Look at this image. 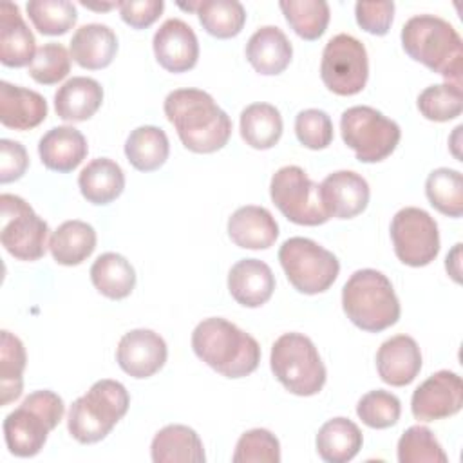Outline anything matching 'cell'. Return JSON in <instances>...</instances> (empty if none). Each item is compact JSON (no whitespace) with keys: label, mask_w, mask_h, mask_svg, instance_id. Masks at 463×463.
I'll return each instance as SVG.
<instances>
[{"label":"cell","mask_w":463,"mask_h":463,"mask_svg":"<svg viewBox=\"0 0 463 463\" xmlns=\"http://www.w3.org/2000/svg\"><path fill=\"white\" fill-rule=\"evenodd\" d=\"M163 109L181 143L190 152H217L232 136L230 116L204 90L175 89L165 98Z\"/></svg>","instance_id":"obj_1"},{"label":"cell","mask_w":463,"mask_h":463,"mask_svg":"<svg viewBox=\"0 0 463 463\" xmlns=\"http://www.w3.org/2000/svg\"><path fill=\"white\" fill-rule=\"evenodd\" d=\"M192 349L199 360L226 378L248 376L260 362L259 342L221 317L204 318L195 326Z\"/></svg>","instance_id":"obj_2"},{"label":"cell","mask_w":463,"mask_h":463,"mask_svg":"<svg viewBox=\"0 0 463 463\" xmlns=\"http://www.w3.org/2000/svg\"><path fill=\"white\" fill-rule=\"evenodd\" d=\"M400 38L409 58L443 76L447 83L461 87L463 42L447 20L434 14L412 16L405 22Z\"/></svg>","instance_id":"obj_3"},{"label":"cell","mask_w":463,"mask_h":463,"mask_svg":"<svg viewBox=\"0 0 463 463\" xmlns=\"http://www.w3.org/2000/svg\"><path fill=\"white\" fill-rule=\"evenodd\" d=\"M342 307L347 318L367 333H380L400 318V300L391 280L378 269L354 271L342 288Z\"/></svg>","instance_id":"obj_4"},{"label":"cell","mask_w":463,"mask_h":463,"mask_svg":"<svg viewBox=\"0 0 463 463\" xmlns=\"http://www.w3.org/2000/svg\"><path fill=\"white\" fill-rule=\"evenodd\" d=\"M128 405L130 396L123 383L109 378L98 380L83 396L72 402L67 429L83 445L98 443L127 414Z\"/></svg>","instance_id":"obj_5"},{"label":"cell","mask_w":463,"mask_h":463,"mask_svg":"<svg viewBox=\"0 0 463 463\" xmlns=\"http://www.w3.org/2000/svg\"><path fill=\"white\" fill-rule=\"evenodd\" d=\"M63 412V400L56 392L49 389L31 392L4 420L2 429L9 452L18 458L36 456L43 449L49 432L61 421Z\"/></svg>","instance_id":"obj_6"},{"label":"cell","mask_w":463,"mask_h":463,"mask_svg":"<svg viewBox=\"0 0 463 463\" xmlns=\"http://www.w3.org/2000/svg\"><path fill=\"white\" fill-rule=\"evenodd\" d=\"M269 365L275 378L297 396L318 394L326 383V365L313 344L302 333H284L271 345Z\"/></svg>","instance_id":"obj_7"},{"label":"cell","mask_w":463,"mask_h":463,"mask_svg":"<svg viewBox=\"0 0 463 463\" xmlns=\"http://www.w3.org/2000/svg\"><path fill=\"white\" fill-rule=\"evenodd\" d=\"M340 132L344 143L362 163L383 161L394 152L402 137L396 121L367 105H356L344 110L340 118Z\"/></svg>","instance_id":"obj_8"},{"label":"cell","mask_w":463,"mask_h":463,"mask_svg":"<svg viewBox=\"0 0 463 463\" xmlns=\"http://www.w3.org/2000/svg\"><path fill=\"white\" fill-rule=\"evenodd\" d=\"M280 266L289 284L304 295H318L333 286L338 277V259L306 237H291L279 250Z\"/></svg>","instance_id":"obj_9"},{"label":"cell","mask_w":463,"mask_h":463,"mask_svg":"<svg viewBox=\"0 0 463 463\" xmlns=\"http://www.w3.org/2000/svg\"><path fill=\"white\" fill-rule=\"evenodd\" d=\"M0 219V241L9 255L29 262L45 255L49 226L25 199L14 194H2Z\"/></svg>","instance_id":"obj_10"},{"label":"cell","mask_w":463,"mask_h":463,"mask_svg":"<svg viewBox=\"0 0 463 463\" xmlns=\"http://www.w3.org/2000/svg\"><path fill=\"white\" fill-rule=\"evenodd\" d=\"M318 188L320 184L313 183L300 166L288 165L273 174L269 195L288 221L300 226H318L329 221Z\"/></svg>","instance_id":"obj_11"},{"label":"cell","mask_w":463,"mask_h":463,"mask_svg":"<svg viewBox=\"0 0 463 463\" xmlns=\"http://www.w3.org/2000/svg\"><path fill=\"white\" fill-rule=\"evenodd\" d=\"M320 78L338 96H354L364 90L369 78V60L364 43L345 33L333 36L322 51Z\"/></svg>","instance_id":"obj_12"},{"label":"cell","mask_w":463,"mask_h":463,"mask_svg":"<svg viewBox=\"0 0 463 463\" xmlns=\"http://www.w3.org/2000/svg\"><path fill=\"white\" fill-rule=\"evenodd\" d=\"M391 239L396 257L412 268L430 264L439 253L436 221L421 208L405 206L391 221Z\"/></svg>","instance_id":"obj_13"},{"label":"cell","mask_w":463,"mask_h":463,"mask_svg":"<svg viewBox=\"0 0 463 463\" xmlns=\"http://www.w3.org/2000/svg\"><path fill=\"white\" fill-rule=\"evenodd\" d=\"M463 407V382L454 371L430 374L411 398V411L418 421H436L454 416Z\"/></svg>","instance_id":"obj_14"},{"label":"cell","mask_w":463,"mask_h":463,"mask_svg":"<svg viewBox=\"0 0 463 463\" xmlns=\"http://www.w3.org/2000/svg\"><path fill=\"white\" fill-rule=\"evenodd\" d=\"M168 349L156 331L132 329L125 333L116 349L119 367L132 378H150L166 362Z\"/></svg>","instance_id":"obj_15"},{"label":"cell","mask_w":463,"mask_h":463,"mask_svg":"<svg viewBox=\"0 0 463 463\" xmlns=\"http://www.w3.org/2000/svg\"><path fill=\"white\" fill-rule=\"evenodd\" d=\"M152 47L157 63L168 72H186L195 67L199 58L197 36L179 18H168L161 24L154 34Z\"/></svg>","instance_id":"obj_16"},{"label":"cell","mask_w":463,"mask_h":463,"mask_svg":"<svg viewBox=\"0 0 463 463\" xmlns=\"http://www.w3.org/2000/svg\"><path fill=\"white\" fill-rule=\"evenodd\" d=\"M320 201L326 213L335 219H353L369 204V184L353 170H338L320 183Z\"/></svg>","instance_id":"obj_17"},{"label":"cell","mask_w":463,"mask_h":463,"mask_svg":"<svg viewBox=\"0 0 463 463\" xmlns=\"http://www.w3.org/2000/svg\"><path fill=\"white\" fill-rule=\"evenodd\" d=\"M376 369L380 378L392 387L412 383L421 371L420 345L409 335L391 336L378 347Z\"/></svg>","instance_id":"obj_18"},{"label":"cell","mask_w":463,"mask_h":463,"mask_svg":"<svg viewBox=\"0 0 463 463\" xmlns=\"http://www.w3.org/2000/svg\"><path fill=\"white\" fill-rule=\"evenodd\" d=\"M228 291L244 307H260L275 291L271 268L259 259H242L228 273Z\"/></svg>","instance_id":"obj_19"},{"label":"cell","mask_w":463,"mask_h":463,"mask_svg":"<svg viewBox=\"0 0 463 463\" xmlns=\"http://www.w3.org/2000/svg\"><path fill=\"white\" fill-rule=\"evenodd\" d=\"M36 40L20 9L13 2L0 4V61L5 67L31 65L36 54Z\"/></svg>","instance_id":"obj_20"},{"label":"cell","mask_w":463,"mask_h":463,"mask_svg":"<svg viewBox=\"0 0 463 463\" xmlns=\"http://www.w3.org/2000/svg\"><path fill=\"white\" fill-rule=\"evenodd\" d=\"M47 118L45 98L31 89L0 81V123L14 130H31Z\"/></svg>","instance_id":"obj_21"},{"label":"cell","mask_w":463,"mask_h":463,"mask_svg":"<svg viewBox=\"0 0 463 463\" xmlns=\"http://www.w3.org/2000/svg\"><path fill=\"white\" fill-rule=\"evenodd\" d=\"M232 242L246 250H266L279 237V224L269 210L255 204L237 208L228 219Z\"/></svg>","instance_id":"obj_22"},{"label":"cell","mask_w":463,"mask_h":463,"mask_svg":"<svg viewBox=\"0 0 463 463\" xmlns=\"http://www.w3.org/2000/svg\"><path fill=\"white\" fill-rule=\"evenodd\" d=\"M89 146L85 136L69 125L47 130L40 143L38 154L45 168L54 172H72L87 157Z\"/></svg>","instance_id":"obj_23"},{"label":"cell","mask_w":463,"mask_h":463,"mask_svg":"<svg viewBox=\"0 0 463 463\" xmlns=\"http://www.w3.org/2000/svg\"><path fill=\"white\" fill-rule=\"evenodd\" d=\"M293 47L288 36L275 25L257 29L246 43V58L250 65L264 76H275L288 69Z\"/></svg>","instance_id":"obj_24"},{"label":"cell","mask_w":463,"mask_h":463,"mask_svg":"<svg viewBox=\"0 0 463 463\" xmlns=\"http://www.w3.org/2000/svg\"><path fill=\"white\" fill-rule=\"evenodd\" d=\"M103 103V87L94 78L74 76L67 80L54 94V110L58 118L71 123L90 119Z\"/></svg>","instance_id":"obj_25"},{"label":"cell","mask_w":463,"mask_h":463,"mask_svg":"<svg viewBox=\"0 0 463 463\" xmlns=\"http://www.w3.org/2000/svg\"><path fill=\"white\" fill-rule=\"evenodd\" d=\"M116 52L118 36L109 25L87 24L72 34L71 58L83 69H105L112 63Z\"/></svg>","instance_id":"obj_26"},{"label":"cell","mask_w":463,"mask_h":463,"mask_svg":"<svg viewBox=\"0 0 463 463\" xmlns=\"http://www.w3.org/2000/svg\"><path fill=\"white\" fill-rule=\"evenodd\" d=\"M154 463H204V447L199 434L186 425H166L152 439Z\"/></svg>","instance_id":"obj_27"},{"label":"cell","mask_w":463,"mask_h":463,"mask_svg":"<svg viewBox=\"0 0 463 463\" xmlns=\"http://www.w3.org/2000/svg\"><path fill=\"white\" fill-rule=\"evenodd\" d=\"M78 186L89 203L109 204L121 195L125 188V174L116 161L96 157L81 168Z\"/></svg>","instance_id":"obj_28"},{"label":"cell","mask_w":463,"mask_h":463,"mask_svg":"<svg viewBox=\"0 0 463 463\" xmlns=\"http://www.w3.org/2000/svg\"><path fill=\"white\" fill-rule=\"evenodd\" d=\"M49 250L58 264L78 266L96 250V232L85 221H65L52 232Z\"/></svg>","instance_id":"obj_29"},{"label":"cell","mask_w":463,"mask_h":463,"mask_svg":"<svg viewBox=\"0 0 463 463\" xmlns=\"http://www.w3.org/2000/svg\"><path fill=\"white\" fill-rule=\"evenodd\" d=\"M364 436L349 418H333L326 421L317 434V452L327 463L351 461L362 449Z\"/></svg>","instance_id":"obj_30"},{"label":"cell","mask_w":463,"mask_h":463,"mask_svg":"<svg viewBox=\"0 0 463 463\" xmlns=\"http://www.w3.org/2000/svg\"><path fill=\"white\" fill-rule=\"evenodd\" d=\"M170 154V143L163 128L143 125L134 128L125 141V156L139 172H154L165 165Z\"/></svg>","instance_id":"obj_31"},{"label":"cell","mask_w":463,"mask_h":463,"mask_svg":"<svg viewBox=\"0 0 463 463\" xmlns=\"http://www.w3.org/2000/svg\"><path fill=\"white\" fill-rule=\"evenodd\" d=\"M90 280L103 297L121 300L132 293L136 286V271L123 255L107 251L92 262Z\"/></svg>","instance_id":"obj_32"},{"label":"cell","mask_w":463,"mask_h":463,"mask_svg":"<svg viewBox=\"0 0 463 463\" xmlns=\"http://www.w3.org/2000/svg\"><path fill=\"white\" fill-rule=\"evenodd\" d=\"M282 116L269 103H251L241 112V136L251 148L268 150L282 136Z\"/></svg>","instance_id":"obj_33"},{"label":"cell","mask_w":463,"mask_h":463,"mask_svg":"<svg viewBox=\"0 0 463 463\" xmlns=\"http://www.w3.org/2000/svg\"><path fill=\"white\" fill-rule=\"evenodd\" d=\"M25 360L22 340L4 329L0 333V405H9L20 398Z\"/></svg>","instance_id":"obj_34"},{"label":"cell","mask_w":463,"mask_h":463,"mask_svg":"<svg viewBox=\"0 0 463 463\" xmlns=\"http://www.w3.org/2000/svg\"><path fill=\"white\" fill-rule=\"evenodd\" d=\"M195 13L203 29L221 40L237 36L246 22V11L237 0L197 2Z\"/></svg>","instance_id":"obj_35"},{"label":"cell","mask_w":463,"mask_h":463,"mask_svg":"<svg viewBox=\"0 0 463 463\" xmlns=\"http://www.w3.org/2000/svg\"><path fill=\"white\" fill-rule=\"evenodd\" d=\"M289 27L304 40H318L329 24V5L324 0H282L279 4Z\"/></svg>","instance_id":"obj_36"},{"label":"cell","mask_w":463,"mask_h":463,"mask_svg":"<svg viewBox=\"0 0 463 463\" xmlns=\"http://www.w3.org/2000/svg\"><path fill=\"white\" fill-rule=\"evenodd\" d=\"M429 203L447 217L463 213V175L452 168H436L425 181Z\"/></svg>","instance_id":"obj_37"},{"label":"cell","mask_w":463,"mask_h":463,"mask_svg":"<svg viewBox=\"0 0 463 463\" xmlns=\"http://www.w3.org/2000/svg\"><path fill=\"white\" fill-rule=\"evenodd\" d=\"M25 9L34 29L45 36L65 34L78 20V11L69 0H31Z\"/></svg>","instance_id":"obj_38"},{"label":"cell","mask_w":463,"mask_h":463,"mask_svg":"<svg viewBox=\"0 0 463 463\" xmlns=\"http://www.w3.org/2000/svg\"><path fill=\"white\" fill-rule=\"evenodd\" d=\"M463 92L454 83H436L423 89L418 96V110L429 121H450L461 114Z\"/></svg>","instance_id":"obj_39"},{"label":"cell","mask_w":463,"mask_h":463,"mask_svg":"<svg viewBox=\"0 0 463 463\" xmlns=\"http://www.w3.org/2000/svg\"><path fill=\"white\" fill-rule=\"evenodd\" d=\"M447 459L432 430L423 425L409 427L398 439L400 463H445Z\"/></svg>","instance_id":"obj_40"},{"label":"cell","mask_w":463,"mask_h":463,"mask_svg":"<svg viewBox=\"0 0 463 463\" xmlns=\"http://www.w3.org/2000/svg\"><path fill=\"white\" fill-rule=\"evenodd\" d=\"M356 414L371 429H387L400 420L402 403L392 392L376 389L365 392L360 398L356 405Z\"/></svg>","instance_id":"obj_41"},{"label":"cell","mask_w":463,"mask_h":463,"mask_svg":"<svg viewBox=\"0 0 463 463\" xmlns=\"http://www.w3.org/2000/svg\"><path fill=\"white\" fill-rule=\"evenodd\" d=\"M71 72V52L56 42L38 47L31 65L29 76L42 85H54Z\"/></svg>","instance_id":"obj_42"},{"label":"cell","mask_w":463,"mask_h":463,"mask_svg":"<svg viewBox=\"0 0 463 463\" xmlns=\"http://www.w3.org/2000/svg\"><path fill=\"white\" fill-rule=\"evenodd\" d=\"M232 459L235 463H279L280 443L268 429H251L239 438Z\"/></svg>","instance_id":"obj_43"},{"label":"cell","mask_w":463,"mask_h":463,"mask_svg":"<svg viewBox=\"0 0 463 463\" xmlns=\"http://www.w3.org/2000/svg\"><path fill=\"white\" fill-rule=\"evenodd\" d=\"M295 134L306 148L322 150L333 141V121L324 110L306 109L295 118Z\"/></svg>","instance_id":"obj_44"},{"label":"cell","mask_w":463,"mask_h":463,"mask_svg":"<svg viewBox=\"0 0 463 463\" xmlns=\"http://www.w3.org/2000/svg\"><path fill=\"white\" fill-rule=\"evenodd\" d=\"M354 16L365 33L383 36L389 33L394 18V2H356Z\"/></svg>","instance_id":"obj_45"},{"label":"cell","mask_w":463,"mask_h":463,"mask_svg":"<svg viewBox=\"0 0 463 463\" xmlns=\"http://www.w3.org/2000/svg\"><path fill=\"white\" fill-rule=\"evenodd\" d=\"M121 20L134 29L150 27L163 13V0H125L118 2Z\"/></svg>","instance_id":"obj_46"},{"label":"cell","mask_w":463,"mask_h":463,"mask_svg":"<svg viewBox=\"0 0 463 463\" xmlns=\"http://www.w3.org/2000/svg\"><path fill=\"white\" fill-rule=\"evenodd\" d=\"M29 166V156L22 143L13 139H0V183L20 179Z\"/></svg>","instance_id":"obj_47"},{"label":"cell","mask_w":463,"mask_h":463,"mask_svg":"<svg viewBox=\"0 0 463 463\" xmlns=\"http://www.w3.org/2000/svg\"><path fill=\"white\" fill-rule=\"evenodd\" d=\"M459 248H461V244H456L454 250L447 255V260H445V268L456 282H459Z\"/></svg>","instance_id":"obj_48"},{"label":"cell","mask_w":463,"mask_h":463,"mask_svg":"<svg viewBox=\"0 0 463 463\" xmlns=\"http://www.w3.org/2000/svg\"><path fill=\"white\" fill-rule=\"evenodd\" d=\"M83 7L87 9H96V11H109L112 7H118V2H110V4H89V2H80Z\"/></svg>","instance_id":"obj_49"}]
</instances>
